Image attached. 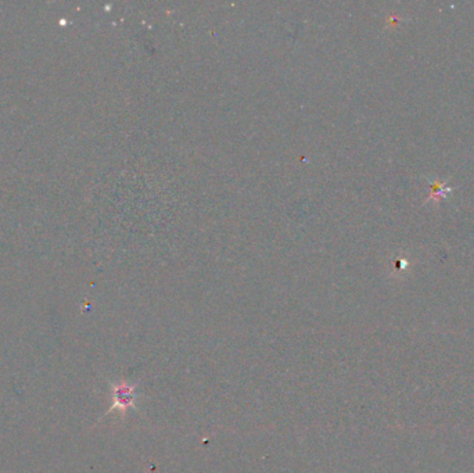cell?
<instances>
[{
    "label": "cell",
    "instance_id": "cell-1",
    "mask_svg": "<svg viewBox=\"0 0 474 473\" xmlns=\"http://www.w3.org/2000/svg\"><path fill=\"white\" fill-rule=\"evenodd\" d=\"M133 386L119 385L114 390V407L126 409L133 404Z\"/></svg>",
    "mask_w": 474,
    "mask_h": 473
}]
</instances>
